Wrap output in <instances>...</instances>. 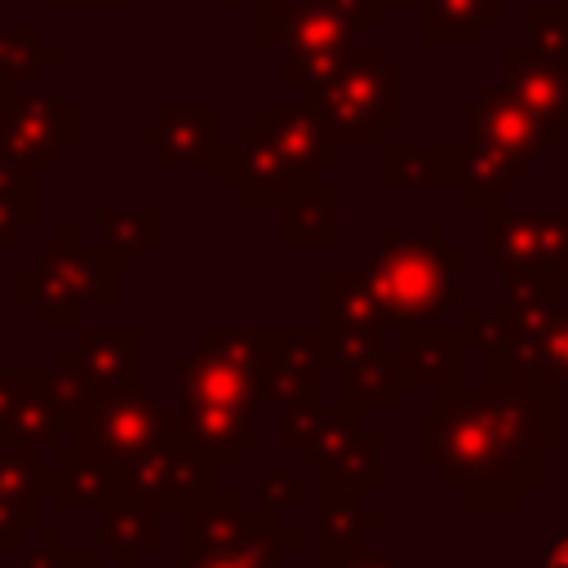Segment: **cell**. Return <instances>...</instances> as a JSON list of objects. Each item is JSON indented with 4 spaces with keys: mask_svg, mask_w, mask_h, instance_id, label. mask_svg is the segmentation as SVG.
Returning a JSON list of instances; mask_svg holds the SVG:
<instances>
[{
    "mask_svg": "<svg viewBox=\"0 0 568 568\" xmlns=\"http://www.w3.org/2000/svg\"><path fill=\"white\" fill-rule=\"evenodd\" d=\"M98 550H106L120 568H138L142 555L160 550V510L133 497H120L102 510L98 528Z\"/></svg>",
    "mask_w": 568,
    "mask_h": 568,
    "instance_id": "30",
    "label": "cell"
},
{
    "mask_svg": "<svg viewBox=\"0 0 568 568\" xmlns=\"http://www.w3.org/2000/svg\"><path fill=\"white\" fill-rule=\"evenodd\" d=\"M213 173H217V186L231 191L244 209H280L284 200H293L302 186L311 182H297L284 160L271 151L266 133L253 124H240L231 142H222L217 160H213Z\"/></svg>",
    "mask_w": 568,
    "mask_h": 568,
    "instance_id": "12",
    "label": "cell"
},
{
    "mask_svg": "<svg viewBox=\"0 0 568 568\" xmlns=\"http://www.w3.org/2000/svg\"><path fill=\"white\" fill-rule=\"evenodd\" d=\"M248 510L253 506H244L235 488H217L204 501L178 510V559L209 555V550H235L248 524Z\"/></svg>",
    "mask_w": 568,
    "mask_h": 568,
    "instance_id": "27",
    "label": "cell"
},
{
    "mask_svg": "<svg viewBox=\"0 0 568 568\" xmlns=\"http://www.w3.org/2000/svg\"><path fill=\"white\" fill-rule=\"evenodd\" d=\"M382 528V510L368 501L364 488H351L342 479H324V497H320V541H324V559H337L346 550H359L368 532Z\"/></svg>",
    "mask_w": 568,
    "mask_h": 568,
    "instance_id": "29",
    "label": "cell"
},
{
    "mask_svg": "<svg viewBox=\"0 0 568 568\" xmlns=\"http://www.w3.org/2000/svg\"><path fill=\"white\" fill-rule=\"evenodd\" d=\"M9 89H13V84H0V111H4V98H9Z\"/></svg>",
    "mask_w": 568,
    "mask_h": 568,
    "instance_id": "55",
    "label": "cell"
},
{
    "mask_svg": "<svg viewBox=\"0 0 568 568\" xmlns=\"http://www.w3.org/2000/svg\"><path fill=\"white\" fill-rule=\"evenodd\" d=\"M22 164H27V160H18V155H9V151L0 146V186H4V182H9V178L22 169Z\"/></svg>",
    "mask_w": 568,
    "mask_h": 568,
    "instance_id": "51",
    "label": "cell"
},
{
    "mask_svg": "<svg viewBox=\"0 0 568 568\" xmlns=\"http://www.w3.org/2000/svg\"><path fill=\"white\" fill-rule=\"evenodd\" d=\"M138 142L164 169H213L222 151V111L217 102H164L151 124L138 129Z\"/></svg>",
    "mask_w": 568,
    "mask_h": 568,
    "instance_id": "14",
    "label": "cell"
},
{
    "mask_svg": "<svg viewBox=\"0 0 568 568\" xmlns=\"http://www.w3.org/2000/svg\"><path fill=\"white\" fill-rule=\"evenodd\" d=\"M178 404L262 413V328L204 324L178 364Z\"/></svg>",
    "mask_w": 568,
    "mask_h": 568,
    "instance_id": "5",
    "label": "cell"
},
{
    "mask_svg": "<svg viewBox=\"0 0 568 568\" xmlns=\"http://www.w3.org/2000/svg\"><path fill=\"white\" fill-rule=\"evenodd\" d=\"M40 222V169L22 164L4 186H0V248H13L22 231Z\"/></svg>",
    "mask_w": 568,
    "mask_h": 568,
    "instance_id": "38",
    "label": "cell"
},
{
    "mask_svg": "<svg viewBox=\"0 0 568 568\" xmlns=\"http://www.w3.org/2000/svg\"><path fill=\"white\" fill-rule=\"evenodd\" d=\"M466 337L457 320H439V324H399V342H395V359L404 373L408 390H435V395H453L462 390V368H466Z\"/></svg>",
    "mask_w": 568,
    "mask_h": 568,
    "instance_id": "16",
    "label": "cell"
},
{
    "mask_svg": "<svg viewBox=\"0 0 568 568\" xmlns=\"http://www.w3.org/2000/svg\"><path fill=\"white\" fill-rule=\"evenodd\" d=\"M62 422H58V408H53V399H49V390H44V382L18 404V413L9 417V426H4V435H0V444H27V448H40V453H58L62 448Z\"/></svg>",
    "mask_w": 568,
    "mask_h": 568,
    "instance_id": "36",
    "label": "cell"
},
{
    "mask_svg": "<svg viewBox=\"0 0 568 568\" xmlns=\"http://www.w3.org/2000/svg\"><path fill=\"white\" fill-rule=\"evenodd\" d=\"M40 448L27 444H0V501L22 519L27 532L40 528V493H44V466Z\"/></svg>",
    "mask_w": 568,
    "mask_h": 568,
    "instance_id": "33",
    "label": "cell"
},
{
    "mask_svg": "<svg viewBox=\"0 0 568 568\" xmlns=\"http://www.w3.org/2000/svg\"><path fill=\"white\" fill-rule=\"evenodd\" d=\"M58 564H62V541H58V532L36 528V546H27V550L18 555V568H58Z\"/></svg>",
    "mask_w": 568,
    "mask_h": 568,
    "instance_id": "45",
    "label": "cell"
},
{
    "mask_svg": "<svg viewBox=\"0 0 568 568\" xmlns=\"http://www.w3.org/2000/svg\"><path fill=\"white\" fill-rule=\"evenodd\" d=\"M484 386L439 395L417 413V466L466 510H519L564 448V386L541 382L510 351L484 355Z\"/></svg>",
    "mask_w": 568,
    "mask_h": 568,
    "instance_id": "1",
    "label": "cell"
},
{
    "mask_svg": "<svg viewBox=\"0 0 568 568\" xmlns=\"http://www.w3.org/2000/svg\"><path fill=\"white\" fill-rule=\"evenodd\" d=\"M359 4H368V9H386V4H382V0H359Z\"/></svg>",
    "mask_w": 568,
    "mask_h": 568,
    "instance_id": "56",
    "label": "cell"
},
{
    "mask_svg": "<svg viewBox=\"0 0 568 568\" xmlns=\"http://www.w3.org/2000/svg\"><path fill=\"white\" fill-rule=\"evenodd\" d=\"M302 462L297 466H262L257 470V506H266V510H275V515H284L288 506H297L302 501Z\"/></svg>",
    "mask_w": 568,
    "mask_h": 568,
    "instance_id": "42",
    "label": "cell"
},
{
    "mask_svg": "<svg viewBox=\"0 0 568 568\" xmlns=\"http://www.w3.org/2000/svg\"><path fill=\"white\" fill-rule=\"evenodd\" d=\"M222 462L213 453H204L191 430L178 422L169 426L151 448H142L138 457H129L120 466V497L146 501L160 515L164 510H186L195 501H204L209 493H217Z\"/></svg>",
    "mask_w": 568,
    "mask_h": 568,
    "instance_id": "6",
    "label": "cell"
},
{
    "mask_svg": "<svg viewBox=\"0 0 568 568\" xmlns=\"http://www.w3.org/2000/svg\"><path fill=\"white\" fill-rule=\"evenodd\" d=\"M182 413H173L160 395L151 390H133V395H120V399H102L93 422H89V439L115 462L124 466L129 457H138L142 448H151L169 426H178Z\"/></svg>",
    "mask_w": 568,
    "mask_h": 568,
    "instance_id": "17",
    "label": "cell"
},
{
    "mask_svg": "<svg viewBox=\"0 0 568 568\" xmlns=\"http://www.w3.org/2000/svg\"><path fill=\"white\" fill-rule=\"evenodd\" d=\"M541 568H568V528H546V537H541Z\"/></svg>",
    "mask_w": 568,
    "mask_h": 568,
    "instance_id": "48",
    "label": "cell"
},
{
    "mask_svg": "<svg viewBox=\"0 0 568 568\" xmlns=\"http://www.w3.org/2000/svg\"><path fill=\"white\" fill-rule=\"evenodd\" d=\"M337 390H342V404L355 408V413H395L404 404V373H399V359H395V346H373L364 355H351L342 359L337 368Z\"/></svg>",
    "mask_w": 568,
    "mask_h": 568,
    "instance_id": "24",
    "label": "cell"
},
{
    "mask_svg": "<svg viewBox=\"0 0 568 568\" xmlns=\"http://www.w3.org/2000/svg\"><path fill=\"white\" fill-rule=\"evenodd\" d=\"M80 142V106L40 84H13L0 111V146L36 169H53Z\"/></svg>",
    "mask_w": 568,
    "mask_h": 568,
    "instance_id": "9",
    "label": "cell"
},
{
    "mask_svg": "<svg viewBox=\"0 0 568 568\" xmlns=\"http://www.w3.org/2000/svg\"><path fill=\"white\" fill-rule=\"evenodd\" d=\"M178 568H253L240 550H209V555H186L178 559Z\"/></svg>",
    "mask_w": 568,
    "mask_h": 568,
    "instance_id": "47",
    "label": "cell"
},
{
    "mask_svg": "<svg viewBox=\"0 0 568 568\" xmlns=\"http://www.w3.org/2000/svg\"><path fill=\"white\" fill-rule=\"evenodd\" d=\"M138 355H142V337L133 324H80L75 342L58 351V364L89 377L102 399H120L142 390Z\"/></svg>",
    "mask_w": 568,
    "mask_h": 568,
    "instance_id": "13",
    "label": "cell"
},
{
    "mask_svg": "<svg viewBox=\"0 0 568 568\" xmlns=\"http://www.w3.org/2000/svg\"><path fill=\"white\" fill-rule=\"evenodd\" d=\"M457 324H462L466 346H470L479 359L510 346V328H506V315H501V311L493 315V311H479V306H462V311H457Z\"/></svg>",
    "mask_w": 568,
    "mask_h": 568,
    "instance_id": "41",
    "label": "cell"
},
{
    "mask_svg": "<svg viewBox=\"0 0 568 568\" xmlns=\"http://www.w3.org/2000/svg\"><path fill=\"white\" fill-rule=\"evenodd\" d=\"M217 4H226V9H240V4H253V9H257L262 0H217Z\"/></svg>",
    "mask_w": 568,
    "mask_h": 568,
    "instance_id": "53",
    "label": "cell"
},
{
    "mask_svg": "<svg viewBox=\"0 0 568 568\" xmlns=\"http://www.w3.org/2000/svg\"><path fill=\"white\" fill-rule=\"evenodd\" d=\"M524 173H528V164H519V160H510L493 146L466 142L462 146V186H457V195H462L466 209L484 213L488 204H501L524 182Z\"/></svg>",
    "mask_w": 568,
    "mask_h": 568,
    "instance_id": "31",
    "label": "cell"
},
{
    "mask_svg": "<svg viewBox=\"0 0 568 568\" xmlns=\"http://www.w3.org/2000/svg\"><path fill=\"white\" fill-rule=\"evenodd\" d=\"M22 532H27V528H22V519L0 501V550H18Z\"/></svg>",
    "mask_w": 568,
    "mask_h": 568,
    "instance_id": "50",
    "label": "cell"
},
{
    "mask_svg": "<svg viewBox=\"0 0 568 568\" xmlns=\"http://www.w3.org/2000/svg\"><path fill=\"white\" fill-rule=\"evenodd\" d=\"M44 390H49V399H53V408H58L62 430H67L71 439L84 435L89 422H93V413H98V404H102V395L93 390V382L80 377L75 368H67V364H53V368H44Z\"/></svg>",
    "mask_w": 568,
    "mask_h": 568,
    "instance_id": "37",
    "label": "cell"
},
{
    "mask_svg": "<svg viewBox=\"0 0 568 568\" xmlns=\"http://www.w3.org/2000/svg\"><path fill=\"white\" fill-rule=\"evenodd\" d=\"M320 328L333 351V368L351 355H364L373 346H386V333L395 328L368 284V275L355 266H324L320 271Z\"/></svg>",
    "mask_w": 568,
    "mask_h": 568,
    "instance_id": "11",
    "label": "cell"
},
{
    "mask_svg": "<svg viewBox=\"0 0 568 568\" xmlns=\"http://www.w3.org/2000/svg\"><path fill=\"white\" fill-rule=\"evenodd\" d=\"M382 22V9H368L359 0H311L293 9L275 36V49L284 53H311V49H337L351 40H364L368 27Z\"/></svg>",
    "mask_w": 568,
    "mask_h": 568,
    "instance_id": "20",
    "label": "cell"
},
{
    "mask_svg": "<svg viewBox=\"0 0 568 568\" xmlns=\"http://www.w3.org/2000/svg\"><path fill=\"white\" fill-rule=\"evenodd\" d=\"M44 382V368H0V435L9 426V417L18 413V404Z\"/></svg>",
    "mask_w": 568,
    "mask_h": 568,
    "instance_id": "43",
    "label": "cell"
},
{
    "mask_svg": "<svg viewBox=\"0 0 568 568\" xmlns=\"http://www.w3.org/2000/svg\"><path fill=\"white\" fill-rule=\"evenodd\" d=\"M44 488L58 497L62 510H106L111 501H120V466L89 435H75L53 453Z\"/></svg>",
    "mask_w": 568,
    "mask_h": 568,
    "instance_id": "18",
    "label": "cell"
},
{
    "mask_svg": "<svg viewBox=\"0 0 568 568\" xmlns=\"http://www.w3.org/2000/svg\"><path fill=\"white\" fill-rule=\"evenodd\" d=\"M302 4H311V0H262L257 4V44L262 49H275V36H280L284 18L293 9H302Z\"/></svg>",
    "mask_w": 568,
    "mask_h": 568,
    "instance_id": "44",
    "label": "cell"
},
{
    "mask_svg": "<svg viewBox=\"0 0 568 568\" xmlns=\"http://www.w3.org/2000/svg\"><path fill=\"white\" fill-rule=\"evenodd\" d=\"M102 4H111V9H124V4H138V0H89V9H102Z\"/></svg>",
    "mask_w": 568,
    "mask_h": 568,
    "instance_id": "52",
    "label": "cell"
},
{
    "mask_svg": "<svg viewBox=\"0 0 568 568\" xmlns=\"http://www.w3.org/2000/svg\"><path fill=\"white\" fill-rule=\"evenodd\" d=\"M382 4H417V0H382Z\"/></svg>",
    "mask_w": 568,
    "mask_h": 568,
    "instance_id": "57",
    "label": "cell"
},
{
    "mask_svg": "<svg viewBox=\"0 0 568 568\" xmlns=\"http://www.w3.org/2000/svg\"><path fill=\"white\" fill-rule=\"evenodd\" d=\"M58 62L62 49L49 44L36 22L0 27V84H40V75Z\"/></svg>",
    "mask_w": 568,
    "mask_h": 568,
    "instance_id": "34",
    "label": "cell"
},
{
    "mask_svg": "<svg viewBox=\"0 0 568 568\" xmlns=\"http://www.w3.org/2000/svg\"><path fill=\"white\" fill-rule=\"evenodd\" d=\"M506 22V0H417V40L430 49H475Z\"/></svg>",
    "mask_w": 568,
    "mask_h": 568,
    "instance_id": "23",
    "label": "cell"
},
{
    "mask_svg": "<svg viewBox=\"0 0 568 568\" xmlns=\"http://www.w3.org/2000/svg\"><path fill=\"white\" fill-rule=\"evenodd\" d=\"M564 133H568V124H559L546 111L528 106L506 80L484 89L466 111V142L493 146V151H501V155H510V160H519L528 169L541 155H550L555 146H564Z\"/></svg>",
    "mask_w": 568,
    "mask_h": 568,
    "instance_id": "10",
    "label": "cell"
},
{
    "mask_svg": "<svg viewBox=\"0 0 568 568\" xmlns=\"http://www.w3.org/2000/svg\"><path fill=\"white\" fill-rule=\"evenodd\" d=\"M479 262L488 271H555L568 284V204L532 209V204H488L479 226Z\"/></svg>",
    "mask_w": 568,
    "mask_h": 568,
    "instance_id": "7",
    "label": "cell"
},
{
    "mask_svg": "<svg viewBox=\"0 0 568 568\" xmlns=\"http://www.w3.org/2000/svg\"><path fill=\"white\" fill-rule=\"evenodd\" d=\"M306 106H315V115L324 120V129L333 133V142L346 146H382L386 129H395L404 120V71L395 62L382 58V49L364 62H355L351 71H342L328 84H311L297 89Z\"/></svg>",
    "mask_w": 568,
    "mask_h": 568,
    "instance_id": "4",
    "label": "cell"
},
{
    "mask_svg": "<svg viewBox=\"0 0 568 568\" xmlns=\"http://www.w3.org/2000/svg\"><path fill=\"white\" fill-rule=\"evenodd\" d=\"M519 22L528 31V44H537L541 53L568 62V0H555V4L528 0L519 9Z\"/></svg>",
    "mask_w": 568,
    "mask_h": 568,
    "instance_id": "40",
    "label": "cell"
},
{
    "mask_svg": "<svg viewBox=\"0 0 568 568\" xmlns=\"http://www.w3.org/2000/svg\"><path fill=\"white\" fill-rule=\"evenodd\" d=\"M182 426L191 439L222 462V470H235L248 453L262 448V413H235V408H209V404H178Z\"/></svg>",
    "mask_w": 568,
    "mask_h": 568,
    "instance_id": "28",
    "label": "cell"
},
{
    "mask_svg": "<svg viewBox=\"0 0 568 568\" xmlns=\"http://www.w3.org/2000/svg\"><path fill=\"white\" fill-rule=\"evenodd\" d=\"M377 182L386 191H457L462 186V146L444 142H422V146H399L382 142L377 146Z\"/></svg>",
    "mask_w": 568,
    "mask_h": 568,
    "instance_id": "22",
    "label": "cell"
},
{
    "mask_svg": "<svg viewBox=\"0 0 568 568\" xmlns=\"http://www.w3.org/2000/svg\"><path fill=\"white\" fill-rule=\"evenodd\" d=\"M40 4H89V0H40Z\"/></svg>",
    "mask_w": 568,
    "mask_h": 568,
    "instance_id": "54",
    "label": "cell"
},
{
    "mask_svg": "<svg viewBox=\"0 0 568 568\" xmlns=\"http://www.w3.org/2000/svg\"><path fill=\"white\" fill-rule=\"evenodd\" d=\"M333 368V351L324 328L302 324H266L262 328V413H284L302 404H320L324 373Z\"/></svg>",
    "mask_w": 568,
    "mask_h": 568,
    "instance_id": "8",
    "label": "cell"
},
{
    "mask_svg": "<svg viewBox=\"0 0 568 568\" xmlns=\"http://www.w3.org/2000/svg\"><path fill=\"white\" fill-rule=\"evenodd\" d=\"M257 129L266 133L271 151L284 160V169L297 182H320L342 164V146L306 102H262L257 106Z\"/></svg>",
    "mask_w": 568,
    "mask_h": 568,
    "instance_id": "15",
    "label": "cell"
},
{
    "mask_svg": "<svg viewBox=\"0 0 568 568\" xmlns=\"http://www.w3.org/2000/svg\"><path fill=\"white\" fill-rule=\"evenodd\" d=\"M501 80L550 120L568 124V62L541 53L537 44H501Z\"/></svg>",
    "mask_w": 568,
    "mask_h": 568,
    "instance_id": "25",
    "label": "cell"
},
{
    "mask_svg": "<svg viewBox=\"0 0 568 568\" xmlns=\"http://www.w3.org/2000/svg\"><path fill=\"white\" fill-rule=\"evenodd\" d=\"M120 262L106 244H80L71 222L58 226L53 244L36 248V262L13 271V302L36 315L40 328H75L80 306H120Z\"/></svg>",
    "mask_w": 568,
    "mask_h": 568,
    "instance_id": "3",
    "label": "cell"
},
{
    "mask_svg": "<svg viewBox=\"0 0 568 568\" xmlns=\"http://www.w3.org/2000/svg\"><path fill=\"white\" fill-rule=\"evenodd\" d=\"M98 231H102V244L115 253V262L129 271L142 262L146 248L160 244V209L155 204H102Z\"/></svg>",
    "mask_w": 568,
    "mask_h": 568,
    "instance_id": "32",
    "label": "cell"
},
{
    "mask_svg": "<svg viewBox=\"0 0 568 568\" xmlns=\"http://www.w3.org/2000/svg\"><path fill=\"white\" fill-rule=\"evenodd\" d=\"M364 413L337 404V408H324V404H302V408H284L280 413V444L306 466V470H324L333 466L337 457H346L359 435H364Z\"/></svg>",
    "mask_w": 568,
    "mask_h": 568,
    "instance_id": "19",
    "label": "cell"
},
{
    "mask_svg": "<svg viewBox=\"0 0 568 568\" xmlns=\"http://www.w3.org/2000/svg\"><path fill=\"white\" fill-rule=\"evenodd\" d=\"M373 53H377V44H368V40H351V44H337V49H311V53H284L280 84H288V89L328 84V80H337L342 71H351L355 62H364Z\"/></svg>",
    "mask_w": 568,
    "mask_h": 568,
    "instance_id": "35",
    "label": "cell"
},
{
    "mask_svg": "<svg viewBox=\"0 0 568 568\" xmlns=\"http://www.w3.org/2000/svg\"><path fill=\"white\" fill-rule=\"evenodd\" d=\"M386 320L439 324L466 306V257L439 226H382L377 248L359 257Z\"/></svg>",
    "mask_w": 568,
    "mask_h": 568,
    "instance_id": "2",
    "label": "cell"
},
{
    "mask_svg": "<svg viewBox=\"0 0 568 568\" xmlns=\"http://www.w3.org/2000/svg\"><path fill=\"white\" fill-rule=\"evenodd\" d=\"M324 568H413L408 559H399V555H390V550H346V555H337V559H324Z\"/></svg>",
    "mask_w": 568,
    "mask_h": 568,
    "instance_id": "46",
    "label": "cell"
},
{
    "mask_svg": "<svg viewBox=\"0 0 568 568\" xmlns=\"http://www.w3.org/2000/svg\"><path fill=\"white\" fill-rule=\"evenodd\" d=\"M58 568H120V564L106 550H62Z\"/></svg>",
    "mask_w": 568,
    "mask_h": 568,
    "instance_id": "49",
    "label": "cell"
},
{
    "mask_svg": "<svg viewBox=\"0 0 568 568\" xmlns=\"http://www.w3.org/2000/svg\"><path fill=\"white\" fill-rule=\"evenodd\" d=\"M280 244L284 248H337L342 244V186L311 182L280 209Z\"/></svg>",
    "mask_w": 568,
    "mask_h": 568,
    "instance_id": "26",
    "label": "cell"
},
{
    "mask_svg": "<svg viewBox=\"0 0 568 568\" xmlns=\"http://www.w3.org/2000/svg\"><path fill=\"white\" fill-rule=\"evenodd\" d=\"M564 306V280L555 271H537V266H519V271H501V315L510 328V355L519 359L532 337L555 320V311Z\"/></svg>",
    "mask_w": 568,
    "mask_h": 568,
    "instance_id": "21",
    "label": "cell"
},
{
    "mask_svg": "<svg viewBox=\"0 0 568 568\" xmlns=\"http://www.w3.org/2000/svg\"><path fill=\"white\" fill-rule=\"evenodd\" d=\"M519 364H528L550 386H568V306L555 311V320L532 337V346L519 355Z\"/></svg>",
    "mask_w": 568,
    "mask_h": 568,
    "instance_id": "39",
    "label": "cell"
}]
</instances>
